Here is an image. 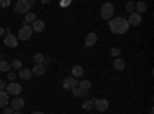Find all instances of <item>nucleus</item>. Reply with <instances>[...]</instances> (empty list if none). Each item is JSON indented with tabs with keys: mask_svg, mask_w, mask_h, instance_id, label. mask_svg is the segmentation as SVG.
Here are the masks:
<instances>
[{
	"mask_svg": "<svg viewBox=\"0 0 154 114\" xmlns=\"http://www.w3.org/2000/svg\"><path fill=\"white\" fill-rule=\"evenodd\" d=\"M109 29L114 34H125L130 29V25H128V20L123 17H114L109 20Z\"/></svg>",
	"mask_w": 154,
	"mask_h": 114,
	"instance_id": "nucleus-1",
	"label": "nucleus"
},
{
	"mask_svg": "<svg viewBox=\"0 0 154 114\" xmlns=\"http://www.w3.org/2000/svg\"><path fill=\"white\" fill-rule=\"evenodd\" d=\"M114 14V5L112 3H103L100 8V16L103 20H111Z\"/></svg>",
	"mask_w": 154,
	"mask_h": 114,
	"instance_id": "nucleus-2",
	"label": "nucleus"
},
{
	"mask_svg": "<svg viewBox=\"0 0 154 114\" xmlns=\"http://www.w3.org/2000/svg\"><path fill=\"white\" fill-rule=\"evenodd\" d=\"M31 35H32L31 25H23V26L19 29V35H17V39H19V40H28Z\"/></svg>",
	"mask_w": 154,
	"mask_h": 114,
	"instance_id": "nucleus-3",
	"label": "nucleus"
},
{
	"mask_svg": "<svg viewBox=\"0 0 154 114\" xmlns=\"http://www.w3.org/2000/svg\"><path fill=\"white\" fill-rule=\"evenodd\" d=\"M93 102H94V108L99 112H105L108 109V106H109L108 99H93Z\"/></svg>",
	"mask_w": 154,
	"mask_h": 114,
	"instance_id": "nucleus-4",
	"label": "nucleus"
},
{
	"mask_svg": "<svg viewBox=\"0 0 154 114\" xmlns=\"http://www.w3.org/2000/svg\"><path fill=\"white\" fill-rule=\"evenodd\" d=\"M16 12H19V14H28L29 11V2L28 0H19V2H16Z\"/></svg>",
	"mask_w": 154,
	"mask_h": 114,
	"instance_id": "nucleus-5",
	"label": "nucleus"
},
{
	"mask_svg": "<svg viewBox=\"0 0 154 114\" xmlns=\"http://www.w3.org/2000/svg\"><path fill=\"white\" fill-rule=\"evenodd\" d=\"M5 91L8 93V96H19L22 93V85H19L16 82H11L9 85H6Z\"/></svg>",
	"mask_w": 154,
	"mask_h": 114,
	"instance_id": "nucleus-6",
	"label": "nucleus"
},
{
	"mask_svg": "<svg viewBox=\"0 0 154 114\" xmlns=\"http://www.w3.org/2000/svg\"><path fill=\"white\" fill-rule=\"evenodd\" d=\"M3 43L6 45V46H9V48H16L17 45H19V39H17V35H14V34H6L5 37H3Z\"/></svg>",
	"mask_w": 154,
	"mask_h": 114,
	"instance_id": "nucleus-7",
	"label": "nucleus"
},
{
	"mask_svg": "<svg viewBox=\"0 0 154 114\" xmlns=\"http://www.w3.org/2000/svg\"><path fill=\"white\" fill-rule=\"evenodd\" d=\"M128 20V25H130V26H131V25H133V26H137V25H140V22H142V14H139V12H131V14H130V17H128L126 19Z\"/></svg>",
	"mask_w": 154,
	"mask_h": 114,
	"instance_id": "nucleus-8",
	"label": "nucleus"
},
{
	"mask_svg": "<svg viewBox=\"0 0 154 114\" xmlns=\"http://www.w3.org/2000/svg\"><path fill=\"white\" fill-rule=\"evenodd\" d=\"M23 106H25V100L20 96H16L14 99H11V108L14 111H20Z\"/></svg>",
	"mask_w": 154,
	"mask_h": 114,
	"instance_id": "nucleus-9",
	"label": "nucleus"
},
{
	"mask_svg": "<svg viewBox=\"0 0 154 114\" xmlns=\"http://www.w3.org/2000/svg\"><path fill=\"white\" fill-rule=\"evenodd\" d=\"M77 86H79V80L74 79V77H68L63 82V88H65V90H72V88H77Z\"/></svg>",
	"mask_w": 154,
	"mask_h": 114,
	"instance_id": "nucleus-10",
	"label": "nucleus"
},
{
	"mask_svg": "<svg viewBox=\"0 0 154 114\" xmlns=\"http://www.w3.org/2000/svg\"><path fill=\"white\" fill-rule=\"evenodd\" d=\"M17 77H20L22 80H29V79L32 77V72H31V69H28V68H22V69L17 72Z\"/></svg>",
	"mask_w": 154,
	"mask_h": 114,
	"instance_id": "nucleus-11",
	"label": "nucleus"
},
{
	"mask_svg": "<svg viewBox=\"0 0 154 114\" xmlns=\"http://www.w3.org/2000/svg\"><path fill=\"white\" fill-rule=\"evenodd\" d=\"M31 29L34 31V32H42L43 29H45V22L43 20H35L32 25H31Z\"/></svg>",
	"mask_w": 154,
	"mask_h": 114,
	"instance_id": "nucleus-12",
	"label": "nucleus"
},
{
	"mask_svg": "<svg viewBox=\"0 0 154 114\" xmlns=\"http://www.w3.org/2000/svg\"><path fill=\"white\" fill-rule=\"evenodd\" d=\"M96 42H97V34L96 32H89L85 37V46H93Z\"/></svg>",
	"mask_w": 154,
	"mask_h": 114,
	"instance_id": "nucleus-13",
	"label": "nucleus"
},
{
	"mask_svg": "<svg viewBox=\"0 0 154 114\" xmlns=\"http://www.w3.org/2000/svg\"><path fill=\"white\" fill-rule=\"evenodd\" d=\"M71 74H72L74 79H79V77H82V75L85 74V69H83V66H80V65H75V66L72 68Z\"/></svg>",
	"mask_w": 154,
	"mask_h": 114,
	"instance_id": "nucleus-14",
	"label": "nucleus"
},
{
	"mask_svg": "<svg viewBox=\"0 0 154 114\" xmlns=\"http://www.w3.org/2000/svg\"><path fill=\"white\" fill-rule=\"evenodd\" d=\"M32 75H43L45 74V65L42 63H38V65H34V68L31 69Z\"/></svg>",
	"mask_w": 154,
	"mask_h": 114,
	"instance_id": "nucleus-15",
	"label": "nucleus"
},
{
	"mask_svg": "<svg viewBox=\"0 0 154 114\" xmlns=\"http://www.w3.org/2000/svg\"><path fill=\"white\" fill-rule=\"evenodd\" d=\"M9 102V96L6 91H0V108H5Z\"/></svg>",
	"mask_w": 154,
	"mask_h": 114,
	"instance_id": "nucleus-16",
	"label": "nucleus"
},
{
	"mask_svg": "<svg viewBox=\"0 0 154 114\" xmlns=\"http://www.w3.org/2000/svg\"><path fill=\"white\" fill-rule=\"evenodd\" d=\"M112 65H114V68L117 69V71H122V69L125 68V60H123L122 57H117V59L112 62Z\"/></svg>",
	"mask_w": 154,
	"mask_h": 114,
	"instance_id": "nucleus-17",
	"label": "nucleus"
},
{
	"mask_svg": "<svg viewBox=\"0 0 154 114\" xmlns=\"http://www.w3.org/2000/svg\"><path fill=\"white\" fill-rule=\"evenodd\" d=\"M0 71L2 72H9L11 71V63L6 60H0Z\"/></svg>",
	"mask_w": 154,
	"mask_h": 114,
	"instance_id": "nucleus-18",
	"label": "nucleus"
},
{
	"mask_svg": "<svg viewBox=\"0 0 154 114\" xmlns=\"http://www.w3.org/2000/svg\"><path fill=\"white\" fill-rule=\"evenodd\" d=\"M37 19H35V12H28V14H25V22H26V25H32L34 22H35Z\"/></svg>",
	"mask_w": 154,
	"mask_h": 114,
	"instance_id": "nucleus-19",
	"label": "nucleus"
},
{
	"mask_svg": "<svg viewBox=\"0 0 154 114\" xmlns=\"http://www.w3.org/2000/svg\"><path fill=\"white\" fill-rule=\"evenodd\" d=\"M79 88L82 91H89V88H91V82H89V80H82V82H79Z\"/></svg>",
	"mask_w": 154,
	"mask_h": 114,
	"instance_id": "nucleus-20",
	"label": "nucleus"
},
{
	"mask_svg": "<svg viewBox=\"0 0 154 114\" xmlns=\"http://www.w3.org/2000/svg\"><path fill=\"white\" fill-rule=\"evenodd\" d=\"M43 59H45V56L42 53H35L32 56V60L35 62V65H38V63H42V65H43Z\"/></svg>",
	"mask_w": 154,
	"mask_h": 114,
	"instance_id": "nucleus-21",
	"label": "nucleus"
},
{
	"mask_svg": "<svg viewBox=\"0 0 154 114\" xmlns=\"http://www.w3.org/2000/svg\"><path fill=\"white\" fill-rule=\"evenodd\" d=\"M136 8H137L136 12H139V14H140V12H145L148 9V5L145 2H139V3H136Z\"/></svg>",
	"mask_w": 154,
	"mask_h": 114,
	"instance_id": "nucleus-22",
	"label": "nucleus"
},
{
	"mask_svg": "<svg viewBox=\"0 0 154 114\" xmlns=\"http://www.w3.org/2000/svg\"><path fill=\"white\" fill-rule=\"evenodd\" d=\"M82 108H83L85 111H91V109L94 108V102H93V100H85L83 105H82Z\"/></svg>",
	"mask_w": 154,
	"mask_h": 114,
	"instance_id": "nucleus-23",
	"label": "nucleus"
},
{
	"mask_svg": "<svg viewBox=\"0 0 154 114\" xmlns=\"http://www.w3.org/2000/svg\"><path fill=\"white\" fill-rule=\"evenodd\" d=\"M11 68H14V69H22V62L20 60H12L11 62Z\"/></svg>",
	"mask_w": 154,
	"mask_h": 114,
	"instance_id": "nucleus-24",
	"label": "nucleus"
},
{
	"mask_svg": "<svg viewBox=\"0 0 154 114\" xmlns=\"http://www.w3.org/2000/svg\"><path fill=\"white\" fill-rule=\"evenodd\" d=\"M111 54H112L114 57H120V54H122V49H120V48H117V46H114V48L111 49Z\"/></svg>",
	"mask_w": 154,
	"mask_h": 114,
	"instance_id": "nucleus-25",
	"label": "nucleus"
},
{
	"mask_svg": "<svg viewBox=\"0 0 154 114\" xmlns=\"http://www.w3.org/2000/svg\"><path fill=\"white\" fill-rule=\"evenodd\" d=\"M134 9H136V3L134 2H128L126 3V11L130 12V14H131V12H134Z\"/></svg>",
	"mask_w": 154,
	"mask_h": 114,
	"instance_id": "nucleus-26",
	"label": "nucleus"
},
{
	"mask_svg": "<svg viewBox=\"0 0 154 114\" xmlns=\"http://www.w3.org/2000/svg\"><path fill=\"white\" fill-rule=\"evenodd\" d=\"M71 91H72V94H74L75 97H82V94H83V91L80 90V88H79V86H77V88H72V90H71Z\"/></svg>",
	"mask_w": 154,
	"mask_h": 114,
	"instance_id": "nucleus-27",
	"label": "nucleus"
},
{
	"mask_svg": "<svg viewBox=\"0 0 154 114\" xmlns=\"http://www.w3.org/2000/svg\"><path fill=\"white\" fill-rule=\"evenodd\" d=\"M9 5H11V0H0V6L2 8H6Z\"/></svg>",
	"mask_w": 154,
	"mask_h": 114,
	"instance_id": "nucleus-28",
	"label": "nucleus"
},
{
	"mask_svg": "<svg viewBox=\"0 0 154 114\" xmlns=\"http://www.w3.org/2000/svg\"><path fill=\"white\" fill-rule=\"evenodd\" d=\"M8 77H9V80H14V79L17 77V72H14V71H9V72H8Z\"/></svg>",
	"mask_w": 154,
	"mask_h": 114,
	"instance_id": "nucleus-29",
	"label": "nucleus"
},
{
	"mask_svg": "<svg viewBox=\"0 0 154 114\" xmlns=\"http://www.w3.org/2000/svg\"><path fill=\"white\" fill-rule=\"evenodd\" d=\"M5 88H6V83H5V80H2V79H0V91H5Z\"/></svg>",
	"mask_w": 154,
	"mask_h": 114,
	"instance_id": "nucleus-30",
	"label": "nucleus"
},
{
	"mask_svg": "<svg viewBox=\"0 0 154 114\" xmlns=\"http://www.w3.org/2000/svg\"><path fill=\"white\" fill-rule=\"evenodd\" d=\"M3 114H14V109H12V108H5Z\"/></svg>",
	"mask_w": 154,
	"mask_h": 114,
	"instance_id": "nucleus-31",
	"label": "nucleus"
},
{
	"mask_svg": "<svg viewBox=\"0 0 154 114\" xmlns=\"http://www.w3.org/2000/svg\"><path fill=\"white\" fill-rule=\"evenodd\" d=\"M3 35H5V29L0 26V37H3Z\"/></svg>",
	"mask_w": 154,
	"mask_h": 114,
	"instance_id": "nucleus-32",
	"label": "nucleus"
},
{
	"mask_svg": "<svg viewBox=\"0 0 154 114\" xmlns=\"http://www.w3.org/2000/svg\"><path fill=\"white\" fill-rule=\"evenodd\" d=\"M32 114H45V112H43V111H34Z\"/></svg>",
	"mask_w": 154,
	"mask_h": 114,
	"instance_id": "nucleus-33",
	"label": "nucleus"
},
{
	"mask_svg": "<svg viewBox=\"0 0 154 114\" xmlns=\"http://www.w3.org/2000/svg\"><path fill=\"white\" fill-rule=\"evenodd\" d=\"M14 114H22V111H14Z\"/></svg>",
	"mask_w": 154,
	"mask_h": 114,
	"instance_id": "nucleus-34",
	"label": "nucleus"
},
{
	"mask_svg": "<svg viewBox=\"0 0 154 114\" xmlns=\"http://www.w3.org/2000/svg\"><path fill=\"white\" fill-rule=\"evenodd\" d=\"M149 114H152V109H151V111H149Z\"/></svg>",
	"mask_w": 154,
	"mask_h": 114,
	"instance_id": "nucleus-35",
	"label": "nucleus"
}]
</instances>
